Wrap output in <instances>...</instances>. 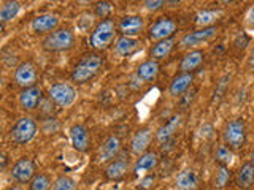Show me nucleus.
Masks as SVG:
<instances>
[{"label": "nucleus", "instance_id": "f257e3e1", "mask_svg": "<svg viewBox=\"0 0 254 190\" xmlns=\"http://www.w3.org/2000/svg\"><path fill=\"white\" fill-rule=\"evenodd\" d=\"M103 63H105V59L97 52L83 55L81 60H79L75 65V68L71 70V81L76 84L89 83L91 79H94L100 73V70L103 68Z\"/></svg>", "mask_w": 254, "mask_h": 190}, {"label": "nucleus", "instance_id": "f03ea898", "mask_svg": "<svg viewBox=\"0 0 254 190\" xmlns=\"http://www.w3.org/2000/svg\"><path fill=\"white\" fill-rule=\"evenodd\" d=\"M118 26L111 19H102L97 26L94 27L89 37V45L95 51H105L110 45L113 43L116 37Z\"/></svg>", "mask_w": 254, "mask_h": 190}, {"label": "nucleus", "instance_id": "7ed1b4c3", "mask_svg": "<svg viewBox=\"0 0 254 190\" xmlns=\"http://www.w3.org/2000/svg\"><path fill=\"white\" fill-rule=\"evenodd\" d=\"M43 48L50 52H62L68 51L75 46V34L68 27H59L53 34L46 35L42 42Z\"/></svg>", "mask_w": 254, "mask_h": 190}, {"label": "nucleus", "instance_id": "20e7f679", "mask_svg": "<svg viewBox=\"0 0 254 190\" xmlns=\"http://www.w3.org/2000/svg\"><path fill=\"white\" fill-rule=\"evenodd\" d=\"M37 122L34 121L32 117L26 116V117H21L16 121V124L11 127L10 130V140L14 142V144H27L32 140L35 138L37 135Z\"/></svg>", "mask_w": 254, "mask_h": 190}, {"label": "nucleus", "instance_id": "39448f33", "mask_svg": "<svg viewBox=\"0 0 254 190\" xmlns=\"http://www.w3.org/2000/svg\"><path fill=\"white\" fill-rule=\"evenodd\" d=\"M222 138H224V144L232 150L242 149L246 142V125L243 119L229 121L224 127V132H222Z\"/></svg>", "mask_w": 254, "mask_h": 190}, {"label": "nucleus", "instance_id": "423d86ee", "mask_svg": "<svg viewBox=\"0 0 254 190\" xmlns=\"http://www.w3.org/2000/svg\"><path fill=\"white\" fill-rule=\"evenodd\" d=\"M48 97L59 108H67L70 105H73V101L76 100L78 94L76 89L68 83H56L50 87Z\"/></svg>", "mask_w": 254, "mask_h": 190}, {"label": "nucleus", "instance_id": "0eeeda50", "mask_svg": "<svg viewBox=\"0 0 254 190\" xmlns=\"http://www.w3.org/2000/svg\"><path fill=\"white\" fill-rule=\"evenodd\" d=\"M35 174H37V165L29 157H21L19 160H16L11 166V171H10L11 179L14 182H18V184L30 182L35 178Z\"/></svg>", "mask_w": 254, "mask_h": 190}, {"label": "nucleus", "instance_id": "6e6552de", "mask_svg": "<svg viewBox=\"0 0 254 190\" xmlns=\"http://www.w3.org/2000/svg\"><path fill=\"white\" fill-rule=\"evenodd\" d=\"M216 35H218V27L216 26L194 30V32H190V34H186L180 40V48H181V49H190V48L200 46V45H203L206 42H210V40L214 38Z\"/></svg>", "mask_w": 254, "mask_h": 190}, {"label": "nucleus", "instance_id": "1a4fd4ad", "mask_svg": "<svg viewBox=\"0 0 254 190\" xmlns=\"http://www.w3.org/2000/svg\"><path fill=\"white\" fill-rule=\"evenodd\" d=\"M175 32H177V22H175L172 18H159L153 26H151L148 35L151 40H154V42H162V40H167V38H172L175 35Z\"/></svg>", "mask_w": 254, "mask_h": 190}, {"label": "nucleus", "instance_id": "9d476101", "mask_svg": "<svg viewBox=\"0 0 254 190\" xmlns=\"http://www.w3.org/2000/svg\"><path fill=\"white\" fill-rule=\"evenodd\" d=\"M38 79V70L32 62H22L14 70V83L22 89L34 87Z\"/></svg>", "mask_w": 254, "mask_h": 190}, {"label": "nucleus", "instance_id": "9b49d317", "mask_svg": "<svg viewBox=\"0 0 254 190\" xmlns=\"http://www.w3.org/2000/svg\"><path fill=\"white\" fill-rule=\"evenodd\" d=\"M129 166H130V160H129V154L126 150H121L115 160H111L107 168H105V178L108 181H119L126 176V173L129 171Z\"/></svg>", "mask_w": 254, "mask_h": 190}, {"label": "nucleus", "instance_id": "f8f14e48", "mask_svg": "<svg viewBox=\"0 0 254 190\" xmlns=\"http://www.w3.org/2000/svg\"><path fill=\"white\" fill-rule=\"evenodd\" d=\"M145 27V19L141 16L137 14H129L119 19L118 22V30L119 34H123V37H133L138 35L140 32Z\"/></svg>", "mask_w": 254, "mask_h": 190}, {"label": "nucleus", "instance_id": "ddd939ff", "mask_svg": "<svg viewBox=\"0 0 254 190\" xmlns=\"http://www.w3.org/2000/svg\"><path fill=\"white\" fill-rule=\"evenodd\" d=\"M59 16L58 14H51V13H46V14H40L37 18L32 21L30 27L35 34H53L54 30H58L59 26Z\"/></svg>", "mask_w": 254, "mask_h": 190}, {"label": "nucleus", "instance_id": "4468645a", "mask_svg": "<svg viewBox=\"0 0 254 190\" xmlns=\"http://www.w3.org/2000/svg\"><path fill=\"white\" fill-rule=\"evenodd\" d=\"M43 100V91L42 87L34 86L29 87V89H22L19 95V105L22 109L26 111H34L40 106V103Z\"/></svg>", "mask_w": 254, "mask_h": 190}, {"label": "nucleus", "instance_id": "2eb2a0df", "mask_svg": "<svg viewBox=\"0 0 254 190\" xmlns=\"http://www.w3.org/2000/svg\"><path fill=\"white\" fill-rule=\"evenodd\" d=\"M119 154H121V140L115 137V135H111V137H108L103 141V144L99 149V162L110 163L111 160H115Z\"/></svg>", "mask_w": 254, "mask_h": 190}, {"label": "nucleus", "instance_id": "dca6fc26", "mask_svg": "<svg viewBox=\"0 0 254 190\" xmlns=\"http://www.w3.org/2000/svg\"><path fill=\"white\" fill-rule=\"evenodd\" d=\"M151 140H153V130H151L149 127H143V129H140L130 140V152L137 154L138 157L141 154L148 152L146 149L149 146Z\"/></svg>", "mask_w": 254, "mask_h": 190}, {"label": "nucleus", "instance_id": "f3484780", "mask_svg": "<svg viewBox=\"0 0 254 190\" xmlns=\"http://www.w3.org/2000/svg\"><path fill=\"white\" fill-rule=\"evenodd\" d=\"M159 165V155L154 150H148V152L141 154L137 162L133 163V174L135 176H141L149 171H153L156 166Z\"/></svg>", "mask_w": 254, "mask_h": 190}, {"label": "nucleus", "instance_id": "a211bd4d", "mask_svg": "<svg viewBox=\"0 0 254 190\" xmlns=\"http://www.w3.org/2000/svg\"><path fill=\"white\" fill-rule=\"evenodd\" d=\"M70 141H71V146H73L76 150L79 152H86L87 147L91 144V140H89V133H87V129L81 124H75L71 125L70 129Z\"/></svg>", "mask_w": 254, "mask_h": 190}, {"label": "nucleus", "instance_id": "6ab92c4d", "mask_svg": "<svg viewBox=\"0 0 254 190\" xmlns=\"http://www.w3.org/2000/svg\"><path fill=\"white\" fill-rule=\"evenodd\" d=\"M159 62L153 60V59H148L143 63H140L137 71H135V78L138 79L141 84H146V83H153L154 79L159 75Z\"/></svg>", "mask_w": 254, "mask_h": 190}, {"label": "nucleus", "instance_id": "aec40b11", "mask_svg": "<svg viewBox=\"0 0 254 190\" xmlns=\"http://www.w3.org/2000/svg\"><path fill=\"white\" fill-rule=\"evenodd\" d=\"M194 83V75L192 73H181L177 75L169 86V94L172 97H181L183 94H186L189 91V87Z\"/></svg>", "mask_w": 254, "mask_h": 190}, {"label": "nucleus", "instance_id": "412c9836", "mask_svg": "<svg viewBox=\"0 0 254 190\" xmlns=\"http://www.w3.org/2000/svg\"><path fill=\"white\" fill-rule=\"evenodd\" d=\"M180 125H181V116L180 114L170 117L169 121H167L162 127H159V130L156 132V140H157V142L164 144V142L173 140L175 138V133H177L178 129H180Z\"/></svg>", "mask_w": 254, "mask_h": 190}, {"label": "nucleus", "instance_id": "4be33fe9", "mask_svg": "<svg viewBox=\"0 0 254 190\" xmlns=\"http://www.w3.org/2000/svg\"><path fill=\"white\" fill-rule=\"evenodd\" d=\"M198 186L197 173L192 168L181 170L175 178V189L177 190H195Z\"/></svg>", "mask_w": 254, "mask_h": 190}, {"label": "nucleus", "instance_id": "5701e85b", "mask_svg": "<svg viewBox=\"0 0 254 190\" xmlns=\"http://www.w3.org/2000/svg\"><path fill=\"white\" fill-rule=\"evenodd\" d=\"M235 184L240 190H250L254 186V166L251 162H245L237 171Z\"/></svg>", "mask_w": 254, "mask_h": 190}, {"label": "nucleus", "instance_id": "b1692460", "mask_svg": "<svg viewBox=\"0 0 254 190\" xmlns=\"http://www.w3.org/2000/svg\"><path fill=\"white\" fill-rule=\"evenodd\" d=\"M203 51L200 49H195V51H189L185 57H183L181 63H180V68L183 73H192L195 68H198L202 65L203 62Z\"/></svg>", "mask_w": 254, "mask_h": 190}, {"label": "nucleus", "instance_id": "393cba45", "mask_svg": "<svg viewBox=\"0 0 254 190\" xmlns=\"http://www.w3.org/2000/svg\"><path fill=\"white\" fill-rule=\"evenodd\" d=\"M138 40L137 38H133V37H119L116 40V43H115V52L118 55H123V57H126V55H130L133 54L135 51H137V48H138Z\"/></svg>", "mask_w": 254, "mask_h": 190}, {"label": "nucleus", "instance_id": "a878e982", "mask_svg": "<svg viewBox=\"0 0 254 190\" xmlns=\"http://www.w3.org/2000/svg\"><path fill=\"white\" fill-rule=\"evenodd\" d=\"M175 48V38H167V40H162V42H157L153 48H151V59L153 60H161V59H165L169 57L170 52L173 51Z\"/></svg>", "mask_w": 254, "mask_h": 190}, {"label": "nucleus", "instance_id": "bb28decb", "mask_svg": "<svg viewBox=\"0 0 254 190\" xmlns=\"http://www.w3.org/2000/svg\"><path fill=\"white\" fill-rule=\"evenodd\" d=\"M221 16H222L221 10H200V11L195 13L194 22L197 24V26H200L202 29L203 27H213V24L216 22Z\"/></svg>", "mask_w": 254, "mask_h": 190}, {"label": "nucleus", "instance_id": "cd10ccee", "mask_svg": "<svg viewBox=\"0 0 254 190\" xmlns=\"http://www.w3.org/2000/svg\"><path fill=\"white\" fill-rule=\"evenodd\" d=\"M21 11V3L14 2V0H8V2H3L2 6H0V22H10L13 21L16 16Z\"/></svg>", "mask_w": 254, "mask_h": 190}, {"label": "nucleus", "instance_id": "c85d7f7f", "mask_svg": "<svg viewBox=\"0 0 254 190\" xmlns=\"http://www.w3.org/2000/svg\"><path fill=\"white\" fill-rule=\"evenodd\" d=\"M230 182V171H229V166H222L219 165L216 171H214V176H213V187L216 190H222L229 186Z\"/></svg>", "mask_w": 254, "mask_h": 190}, {"label": "nucleus", "instance_id": "c756f323", "mask_svg": "<svg viewBox=\"0 0 254 190\" xmlns=\"http://www.w3.org/2000/svg\"><path fill=\"white\" fill-rule=\"evenodd\" d=\"M216 162L222 166H229L234 162V150L226 144H219L216 147V154H214Z\"/></svg>", "mask_w": 254, "mask_h": 190}, {"label": "nucleus", "instance_id": "7c9ffc66", "mask_svg": "<svg viewBox=\"0 0 254 190\" xmlns=\"http://www.w3.org/2000/svg\"><path fill=\"white\" fill-rule=\"evenodd\" d=\"M51 178L45 173L35 174V178L29 182V190H50L51 189Z\"/></svg>", "mask_w": 254, "mask_h": 190}, {"label": "nucleus", "instance_id": "2f4dec72", "mask_svg": "<svg viewBox=\"0 0 254 190\" xmlns=\"http://www.w3.org/2000/svg\"><path fill=\"white\" fill-rule=\"evenodd\" d=\"M53 190H76V182L70 176H59L54 181Z\"/></svg>", "mask_w": 254, "mask_h": 190}, {"label": "nucleus", "instance_id": "473e14b6", "mask_svg": "<svg viewBox=\"0 0 254 190\" xmlns=\"http://www.w3.org/2000/svg\"><path fill=\"white\" fill-rule=\"evenodd\" d=\"M113 11V5L110 2H97L95 3V14L102 19H108L110 13Z\"/></svg>", "mask_w": 254, "mask_h": 190}, {"label": "nucleus", "instance_id": "72a5a7b5", "mask_svg": "<svg viewBox=\"0 0 254 190\" xmlns=\"http://www.w3.org/2000/svg\"><path fill=\"white\" fill-rule=\"evenodd\" d=\"M154 182H156V176L154 174H145L138 182H137V190H149V189H153L154 186Z\"/></svg>", "mask_w": 254, "mask_h": 190}, {"label": "nucleus", "instance_id": "f704fd0d", "mask_svg": "<svg viewBox=\"0 0 254 190\" xmlns=\"http://www.w3.org/2000/svg\"><path fill=\"white\" fill-rule=\"evenodd\" d=\"M194 97H195V91H190V92L183 94L181 97H180V105H181V109H188V108H190V103H192Z\"/></svg>", "mask_w": 254, "mask_h": 190}, {"label": "nucleus", "instance_id": "c9c22d12", "mask_svg": "<svg viewBox=\"0 0 254 190\" xmlns=\"http://www.w3.org/2000/svg\"><path fill=\"white\" fill-rule=\"evenodd\" d=\"M229 79H230L229 75H226L224 78H221V81H219V84H218V89L214 91V100H219V98L222 97V95H224L226 87H227V84H229Z\"/></svg>", "mask_w": 254, "mask_h": 190}, {"label": "nucleus", "instance_id": "e433bc0d", "mask_svg": "<svg viewBox=\"0 0 254 190\" xmlns=\"http://www.w3.org/2000/svg\"><path fill=\"white\" fill-rule=\"evenodd\" d=\"M143 5H145L148 11H157V10H161V8L167 6V2H164V0H146Z\"/></svg>", "mask_w": 254, "mask_h": 190}, {"label": "nucleus", "instance_id": "4c0bfd02", "mask_svg": "<svg viewBox=\"0 0 254 190\" xmlns=\"http://www.w3.org/2000/svg\"><path fill=\"white\" fill-rule=\"evenodd\" d=\"M246 22L250 24V26H254V5L250 8V11H248V16H246Z\"/></svg>", "mask_w": 254, "mask_h": 190}, {"label": "nucleus", "instance_id": "58836bf2", "mask_svg": "<svg viewBox=\"0 0 254 190\" xmlns=\"http://www.w3.org/2000/svg\"><path fill=\"white\" fill-rule=\"evenodd\" d=\"M248 65H250V68H253V70H254V46H253L251 55H250V59H248Z\"/></svg>", "mask_w": 254, "mask_h": 190}, {"label": "nucleus", "instance_id": "ea45409f", "mask_svg": "<svg viewBox=\"0 0 254 190\" xmlns=\"http://www.w3.org/2000/svg\"><path fill=\"white\" fill-rule=\"evenodd\" d=\"M6 154H2V170H5V166H6Z\"/></svg>", "mask_w": 254, "mask_h": 190}, {"label": "nucleus", "instance_id": "a19ab883", "mask_svg": "<svg viewBox=\"0 0 254 190\" xmlns=\"http://www.w3.org/2000/svg\"><path fill=\"white\" fill-rule=\"evenodd\" d=\"M6 190H24L22 187H19V186H10Z\"/></svg>", "mask_w": 254, "mask_h": 190}, {"label": "nucleus", "instance_id": "79ce46f5", "mask_svg": "<svg viewBox=\"0 0 254 190\" xmlns=\"http://www.w3.org/2000/svg\"><path fill=\"white\" fill-rule=\"evenodd\" d=\"M250 162H251V165L254 166V149H253V152H251V160H250Z\"/></svg>", "mask_w": 254, "mask_h": 190}]
</instances>
